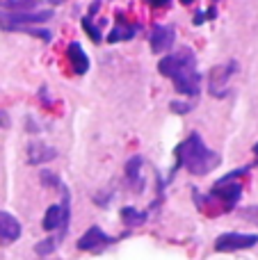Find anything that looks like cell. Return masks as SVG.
Segmentation results:
<instances>
[{"mask_svg": "<svg viewBox=\"0 0 258 260\" xmlns=\"http://www.w3.org/2000/svg\"><path fill=\"white\" fill-rule=\"evenodd\" d=\"M7 126H9V117H7V112L0 110V128H7Z\"/></svg>", "mask_w": 258, "mask_h": 260, "instance_id": "603a6c76", "label": "cell"}, {"mask_svg": "<svg viewBox=\"0 0 258 260\" xmlns=\"http://www.w3.org/2000/svg\"><path fill=\"white\" fill-rule=\"evenodd\" d=\"M240 215L245 217L247 221H251V224H258V206H249V208H242Z\"/></svg>", "mask_w": 258, "mask_h": 260, "instance_id": "d6986e66", "label": "cell"}, {"mask_svg": "<svg viewBox=\"0 0 258 260\" xmlns=\"http://www.w3.org/2000/svg\"><path fill=\"white\" fill-rule=\"evenodd\" d=\"M82 27L87 30V35H89V39L94 41V44H99L103 37H101V30H99V25H94L91 23V18H82Z\"/></svg>", "mask_w": 258, "mask_h": 260, "instance_id": "e0dca14e", "label": "cell"}, {"mask_svg": "<svg viewBox=\"0 0 258 260\" xmlns=\"http://www.w3.org/2000/svg\"><path fill=\"white\" fill-rule=\"evenodd\" d=\"M238 71V62H229V64H222V67H215L208 76V91L215 96V99H222L227 96V87H229V80L236 76Z\"/></svg>", "mask_w": 258, "mask_h": 260, "instance_id": "5b68a950", "label": "cell"}, {"mask_svg": "<svg viewBox=\"0 0 258 260\" xmlns=\"http://www.w3.org/2000/svg\"><path fill=\"white\" fill-rule=\"evenodd\" d=\"M67 57H69V62H71V69L78 73V76H85V73L89 71V59H87V55H85V50H82L80 44H69Z\"/></svg>", "mask_w": 258, "mask_h": 260, "instance_id": "7c38bea8", "label": "cell"}, {"mask_svg": "<svg viewBox=\"0 0 258 260\" xmlns=\"http://www.w3.org/2000/svg\"><path fill=\"white\" fill-rule=\"evenodd\" d=\"M121 219L126 226H142L146 219H149V212H142L137 208H121Z\"/></svg>", "mask_w": 258, "mask_h": 260, "instance_id": "9a60e30c", "label": "cell"}, {"mask_svg": "<svg viewBox=\"0 0 258 260\" xmlns=\"http://www.w3.org/2000/svg\"><path fill=\"white\" fill-rule=\"evenodd\" d=\"M144 3H149L151 7H167L172 0H144Z\"/></svg>", "mask_w": 258, "mask_h": 260, "instance_id": "44dd1931", "label": "cell"}, {"mask_svg": "<svg viewBox=\"0 0 258 260\" xmlns=\"http://www.w3.org/2000/svg\"><path fill=\"white\" fill-rule=\"evenodd\" d=\"M258 244V235L254 233H222L215 240V249L222 253L240 251V249H251Z\"/></svg>", "mask_w": 258, "mask_h": 260, "instance_id": "277c9868", "label": "cell"}, {"mask_svg": "<svg viewBox=\"0 0 258 260\" xmlns=\"http://www.w3.org/2000/svg\"><path fill=\"white\" fill-rule=\"evenodd\" d=\"M21 238V224L14 215L0 210V242H16Z\"/></svg>", "mask_w": 258, "mask_h": 260, "instance_id": "30bf717a", "label": "cell"}, {"mask_svg": "<svg viewBox=\"0 0 258 260\" xmlns=\"http://www.w3.org/2000/svg\"><path fill=\"white\" fill-rule=\"evenodd\" d=\"M135 32H137V25H131V23H126V21H123V16L119 14V21H117V25L110 30L108 41H110V44H119V41H131L133 37H135Z\"/></svg>", "mask_w": 258, "mask_h": 260, "instance_id": "4fadbf2b", "label": "cell"}, {"mask_svg": "<svg viewBox=\"0 0 258 260\" xmlns=\"http://www.w3.org/2000/svg\"><path fill=\"white\" fill-rule=\"evenodd\" d=\"M55 155H57V151H55L53 146H48V144H44V142L27 144V162H30V165H44V162L53 160Z\"/></svg>", "mask_w": 258, "mask_h": 260, "instance_id": "8fae6325", "label": "cell"}, {"mask_svg": "<svg viewBox=\"0 0 258 260\" xmlns=\"http://www.w3.org/2000/svg\"><path fill=\"white\" fill-rule=\"evenodd\" d=\"M53 12L50 9H41V12H0V27L9 32H18L23 27L37 25V23L50 21Z\"/></svg>", "mask_w": 258, "mask_h": 260, "instance_id": "3957f363", "label": "cell"}, {"mask_svg": "<svg viewBox=\"0 0 258 260\" xmlns=\"http://www.w3.org/2000/svg\"><path fill=\"white\" fill-rule=\"evenodd\" d=\"M176 41V32L172 25H155L151 30V50L153 53H169Z\"/></svg>", "mask_w": 258, "mask_h": 260, "instance_id": "ba28073f", "label": "cell"}, {"mask_svg": "<svg viewBox=\"0 0 258 260\" xmlns=\"http://www.w3.org/2000/svg\"><path fill=\"white\" fill-rule=\"evenodd\" d=\"M181 3H183V5H192V3H195V0H181Z\"/></svg>", "mask_w": 258, "mask_h": 260, "instance_id": "cb8c5ba5", "label": "cell"}, {"mask_svg": "<svg viewBox=\"0 0 258 260\" xmlns=\"http://www.w3.org/2000/svg\"><path fill=\"white\" fill-rule=\"evenodd\" d=\"M217 16V9L215 7H210L208 12H197V16H195V25H201L204 21H210V18H215Z\"/></svg>", "mask_w": 258, "mask_h": 260, "instance_id": "ac0fdd59", "label": "cell"}, {"mask_svg": "<svg viewBox=\"0 0 258 260\" xmlns=\"http://www.w3.org/2000/svg\"><path fill=\"white\" fill-rule=\"evenodd\" d=\"M41 178H44L46 185H53V187H57L59 185V178L55 174H50V171H41Z\"/></svg>", "mask_w": 258, "mask_h": 260, "instance_id": "ffe728a7", "label": "cell"}, {"mask_svg": "<svg viewBox=\"0 0 258 260\" xmlns=\"http://www.w3.org/2000/svg\"><path fill=\"white\" fill-rule=\"evenodd\" d=\"M176 157H178V165L185 167V169L195 176L210 174V171L217 169L219 162H222V155L210 151V148L204 144V139H201L197 133H192L185 142L178 144Z\"/></svg>", "mask_w": 258, "mask_h": 260, "instance_id": "7a4b0ae2", "label": "cell"}, {"mask_svg": "<svg viewBox=\"0 0 258 260\" xmlns=\"http://www.w3.org/2000/svg\"><path fill=\"white\" fill-rule=\"evenodd\" d=\"M213 199H219V201L224 203V208L227 210H233L236 208V203L240 201V194H242V187L240 183H233V180H219L217 185L213 187Z\"/></svg>", "mask_w": 258, "mask_h": 260, "instance_id": "52a82bcc", "label": "cell"}, {"mask_svg": "<svg viewBox=\"0 0 258 260\" xmlns=\"http://www.w3.org/2000/svg\"><path fill=\"white\" fill-rule=\"evenodd\" d=\"M160 73L172 78L174 89L178 94L197 96L201 89V73L197 71V57L190 48H183L178 53H169L167 57L160 59L158 64Z\"/></svg>", "mask_w": 258, "mask_h": 260, "instance_id": "6da1fadb", "label": "cell"}, {"mask_svg": "<svg viewBox=\"0 0 258 260\" xmlns=\"http://www.w3.org/2000/svg\"><path fill=\"white\" fill-rule=\"evenodd\" d=\"M254 153H256V155H258V144H256V146H254Z\"/></svg>", "mask_w": 258, "mask_h": 260, "instance_id": "d4e9b609", "label": "cell"}, {"mask_svg": "<svg viewBox=\"0 0 258 260\" xmlns=\"http://www.w3.org/2000/svg\"><path fill=\"white\" fill-rule=\"evenodd\" d=\"M112 242L114 240L110 238V235H105L99 226H91V229H87V233L78 240V249H82V251H101L103 247H108V244H112Z\"/></svg>", "mask_w": 258, "mask_h": 260, "instance_id": "9c48e42d", "label": "cell"}, {"mask_svg": "<svg viewBox=\"0 0 258 260\" xmlns=\"http://www.w3.org/2000/svg\"><path fill=\"white\" fill-rule=\"evenodd\" d=\"M172 108L176 110V112H190V105L187 103H172Z\"/></svg>", "mask_w": 258, "mask_h": 260, "instance_id": "7402d4cb", "label": "cell"}, {"mask_svg": "<svg viewBox=\"0 0 258 260\" xmlns=\"http://www.w3.org/2000/svg\"><path fill=\"white\" fill-rule=\"evenodd\" d=\"M142 167H144V160H142L140 155L131 157V160L126 162V178H128V183L137 189V192L142 189V174H140Z\"/></svg>", "mask_w": 258, "mask_h": 260, "instance_id": "5bb4252c", "label": "cell"}, {"mask_svg": "<svg viewBox=\"0 0 258 260\" xmlns=\"http://www.w3.org/2000/svg\"><path fill=\"white\" fill-rule=\"evenodd\" d=\"M55 247H57V238H48V240H41L35 247V251L39 253V256H48V253L55 251Z\"/></svg>", "mask_w": 258, "mask_h": 260, "instance_id": "2e32d148", "label": "cell"}, {"mask_svg": "<svg viewBox=\"0 0 258 260\" xmlns=\"http://www.w3.org/2000/svg\"><path fill=\"white\" fill-rule=\"evenodd\" d=\"M69 192L64 189V203H55L44 215V231H67L69 226Z\"/></svg>", "mask_w": 258, "mask_h": 260, "instance_id": "8992f818", "label": "cell"}]
</instances>
